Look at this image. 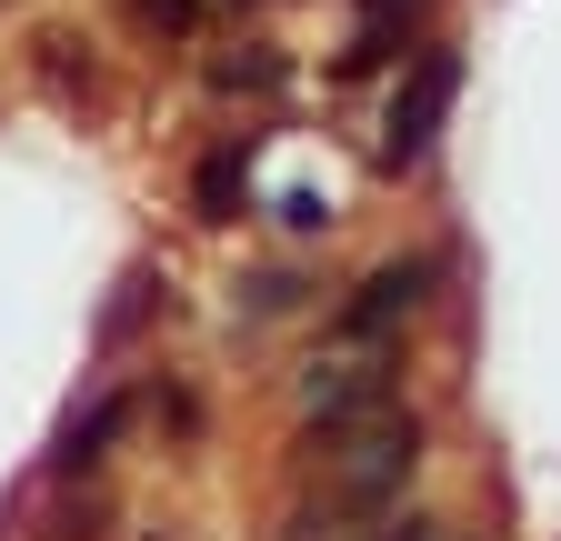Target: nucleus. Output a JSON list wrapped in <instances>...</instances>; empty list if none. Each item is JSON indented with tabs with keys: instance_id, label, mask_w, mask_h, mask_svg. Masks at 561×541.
<instances>
[{
	"instance_id": "nucleus-1",
	"label": "nucleus",
	"mask_w": 561,
	"mask_h": 541,
	"mask_svg": "<svg viewBox=\"0 0 561 541\" xmlns=\"http://www.w3.org/2000/svg\"><path fill=\"white\" fill-rule=\"evenodd\" d=\"M421 471V412L411 401H381L362 422L301 431V502H291V541H371L401 492Z\"/></svg>"
},
{
	"instance_id": "nucleus-2",
	"label": "nucleus",
	"mask_w": 561,
	"mask_h": 541,
	"mask_svg": "<svg viewBox=\"0 0 561 541\" xmlns=\"http://www.w3.org/2000/svg\"><path fill=\"white\" fill-rule=\"evenodd\" d=\"M381 401H401V342H341V352H321V361L291 381L301 431L362 422V412H381Z\"/></svg>"
},
{
	"instance_id": "nucleus-3",
	"label": "nucleus",
	"mask_w": 561,
	"mask_h": 541,
	"mask_svg": "<svg viewBox=\"0 0 561 541\" xmlns=\"http://www.w3.org/2000/svg\"><path fill=\"white\" fill-rule=\"evenodd\" d=\"M451 101H461V50L451 41H421L411 71L391 81V111H381V171H421V161H432Z\"/></svg>"
},
{
	"instance_id": "nucleus-4",
	"label": "nucleus",
	"mask_w": 561,
	"mask_h": 541,
	"mask_svg": "<svg viewBox=\"0 0 561 541\" xmlns=\"http://www.w3.org/2000/svg\"><path fill=\"white\" fill-rule=\"evenodd\" d=\"M432 281H442V261H432V251H401V261H381L371 281L341 301L331 331H341V342H401V331L432 311Z\"/></svg>"
},
{
	"instance_id": "nucleus-5",
	"label": "nucleus",
	"mask_w": 561,
	"mask_h": 541,
	"mask_svg": "<svg viewBox=\"0 0 561 541\" xmlns=\"http://www.w3.org/2000/svg\"><path fill=\"white\" fill-rule=\"evenodd\" d=\"M191 211H201L210 231L251 211V130H241V141H221V151H201V171H191Z\"/></svg>"
},
{
	"instance_id": "nucleus-6",
	"label": "nucleus",
	"mask_w": 561,
	"mask_h": 541,
	"mask_svg": "<svg viewBox=\"0 0 561 541\" xmlns=\"http://www.w3.org/2000/svg\"><path fill=\"white\" fill-rule=\"evenodd\" d=\"M121 422H130V391H101L91 412H70V422H60V441H50V471H60V482L101 471V451L121 441Z\"/></svg>"
},
{
	"instance_id": "nucleus-7",
	"label": "nucleus",
	"mask_w": 561,
	"mask_h": 541,
	"mask_svg": "<svg viewBox=\"0 0 561 541\" xmlns=\"http://www.w3.org/2000/svg\"><path fill=\"white\" fill-rule=\"evenodd\" d=\"M421 21V0H362V31H351V50H341V71L362 81V71H391L401 60V31Z\"/></svg>"
},
{
	"instance_id": "nucleus-8",
	"label": "nucleus",
	"mask_w": 561,
	"mask_h": 541,
	"mask_svg": "<svg viewBox=\"0 0 561 541\" xmlns=\"http://www.w3.org/2000/svg\"><path fill=\"white\" fill-rule=\"evenodd\" d=\"M41 541H111V502L101 492H60L41 511Z\"/></svg>"
},
{
	"instance_id": "nucleus-9",
	"label": "nucleus",
	"mask_w": 561,
	"mask_h": 541,
	"mask_svg": "<svg viewBox=\"0 0 561 541\" xmlns=\"http://www.w3.org/2000/svg\"><path fill=\"white\" fill-rule=\"evenodd\" d=\"M121 11H130L140 31H161V41H191V31H201V0H121Z\"/></svg>"
},
{
	"instance_id": "nucleus-10",
	"label": "nucleus",
	"mask_w": 561,
	"mask_h": 541,
	"mask_svg": "<svg viewBox=\"0 0 561 541\" xmlns=\"http://www.w3.org/2000/svg\"><path fill=\"white\" fill-rule=\"evenodd\" d=\"M280 221H291V231H321L331 200H321V191H280Z\"/></svg>"
},
{
	"instance_id": "nucleus-11",
	"label": "nucleus",
	"mask_w": 561,
	"mask_h": 541,
	"mask_svg": "<svg viewBox=\"0 0 561 541\" xmlns=\"http://www.w3.org/2000/svg\"><path fill=\"white\" fill-rule=\"evenodd\" d=\"M371 541H432V521H421V511H401V521H381Z\"/></svg>"
}]
</instances>
